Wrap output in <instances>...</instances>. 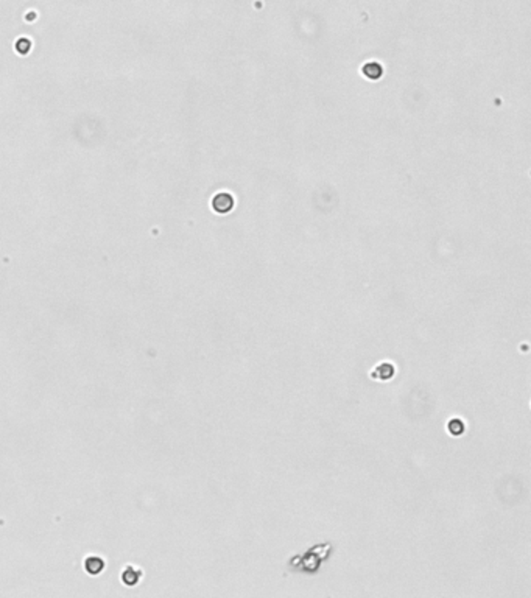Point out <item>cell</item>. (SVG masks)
<instances>
[{
  "label": "cell",
  "instance_id": "1",
  "mask_svg": "<svg viewBox=\"0 0 531 598\" xmlns=\"http://www.w3.org/2000/svg\"><path fill=\"white\" fill-rule=\"evenodd\" d=\"M212 207L218 213H228L234 207V196L228 192H220L212 198Z\"/></svg>",
  "mask_w": 531,
  "mask_h": 598
},
{
  "label": "cell",
  "instance_id": "2",
  "mask_svg": "<svg viewBox=\"0 0 531 598\" xmlns=\"http://www.w3.org/2000/svg\"><path fill=\"white\" fill-rule=\"evenodd\" d=\"M84 567H86V572L91 573V575H98V573H101V570L105 569V561L98 556H89V558H86Z\"/></svg>",
  "mask_w": 531,
  "mask_h": 598
},
{
  "label": "cell",
  "instance_id": "3",
  "mask_svg": "<svg viewBox=\"0 0 531 598\" xmlns=\"http://www.w3.org/2000/svg\"><path fill=\"white\" fill-rule=\"evenodd\" d=\"M363 74H364V77H368L371 79H379L380 77L383 75V67L380 66V62L371 61V62H366V64L363 66Z\"/></svg>",
  "mask_w": 531,
  "mask_h": 598
},
{
  "label": "cell",
  "instance_id": "4",
  "mask_svg": "<svg viewBox=\"0 0 531 598\" xmlns=\"http://www.w3.org/2000/svg\"><path fill=\"white\" fill-rule=\"evenodd\" d=\"M122 579H123V583H125V584H128V586H134V584H136L137 581L140 579V572H137V570L134 569V567H126V569L123 570Z\"/></svg>",
  "mask_w": 531,
  "mask_h": 598
},
{
  "label": "cell",
  "instance_id": "5",
  "mask_svg": "<svg viewBox=\"0 0 531 598\" xmlns=\"http://www.w3.org/2000/svg\"><path fill=\"white\" fill-rule=\"evenodd\" d=\"M14 49H16V52L18 53H20V55H25V53H28L30 50H31V41L28 38H19L18 41H16V44H14Z\"/></svg>",
  "mask_w": 531,
  "mask_h": 598
},
{
  "label": "cell",
  "instance_id": "6",
  "mask_svg": "<svg viewBox=\"0 0 531 598\" xmlns=\"http://www.w3.org/2000/svg\"><path fill=\"white\" fill-rule=\"evenodd\" d=\"M377 371L380 372V379H383V380H386V379L393 377V374H394V368H393V365H391V363H383V365H380L379 368H377Z\"/></svg>",
  "mask_w": 531,
  "mask_h": 598
},
{
  "label": "cell",
  "instance_id": "7",
  "mask_svg": "<svg viewBox=\"0 0 531 598\" xmlns=\"http://www.w3.org/2000/svg\"><path fill=\"white\" fill-rule=\"evenodd\" d=\"M449 430H450L452 435H459V433L464 432V425L459 419H452L450 424H449Z\"/></svg>",
  "mask_w": 531,
  "mask_h": 598
}]
</instances>
